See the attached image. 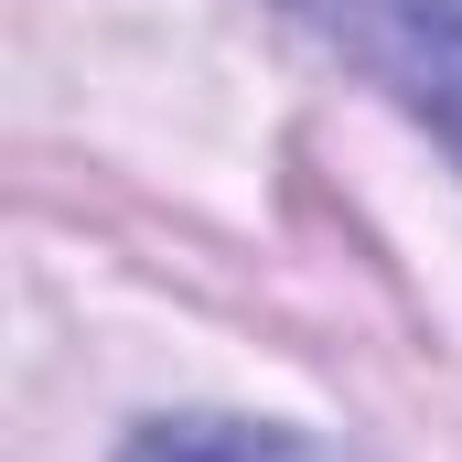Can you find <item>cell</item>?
Here are the masks:
<instances>
[{
  "instance_id": "cell-1",
  "label": "cell",
  "mask_w": 462,
  "mask_h": 462,
  "mask_svg": "<svg viewBox=\"0 0 462 462\" xmlns=\"http://www.w3.org/2000/svg\"><path fill=\"white\" fill-rule=\"evenodd\" d=\"M462 162V0H280Z\"/></svg>"
},
{
  "instance_id": "cell-2",
  "label": "cell",
  "mask_w": 462,
  "mask_h": 462,
  "mask_svg": "<svg viewBox=\"0 0 462 462\" xmlns=\"http://www.w3.org/2000/svg\"><path fill=\"white\" fill-rule=\"evenodd\" d=\"M118 462H334V452L269 420H151Z\"/></svg>"
}]
</instances>
